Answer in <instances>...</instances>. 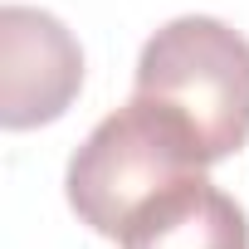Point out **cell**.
<instances>
[{"label":"cell","instance_id":"cell-4","mask_svg":"<svg viewBox=\"0 0 249 249\" xmlns=\"http://www.w3.org/2000/svg\"><path fill=\"white\" fill-rule=\"evenodd\" d=\"M122 249H249V220L205 171L171 181L152 196L117 239Z\"/></svg>","mask_w":249,"mask_h":249},{"label":"cell","instance_id":"cell-2","mask_svg":"<svg viewBox=\"0 0 249 249\" xmlns=\"http://www.w3.org/2000/svg\"><path fill=\"white\" fill-rule=\"evenodd\" d=\"M191 171H205V161L196 157L186 132L157 103L132 98L127 107L103 117L88 132V142L73 152L64 191H69L73 215L93 234L122 239V230L132 225V215L152 196H161L171 181Z\"/></svg>","mask_w":249,"mask_h":249},{"label":"cell","instance_id":"cell-3","mask_svg":"<svg viewBox=\"0 0 249 249\" xmlns=\"http://www.w3.org/2000/svg\"><path fill=\"white\" fill-rule=\"evenodd\" d=\"M83 88V49L35 5L0 10V127L30 132L44 122H59Z\"/></svg>","mask_w":249,"mask_h":249},{"label":"cell","instance_id":"cell-1","mask_svg":"<svg viewBox=\"0 0 249 249\" xmlns=\"http://www.w3.org/2000/svg\"><path fill=\"white\" fill-rule=\"evenodd\" d=\"M137 98L157 103L205 166L249 142V39L215 15L161 25L137 59Z\"/></svg>","mask_w":249,"mask_h":249}]
</instances>
